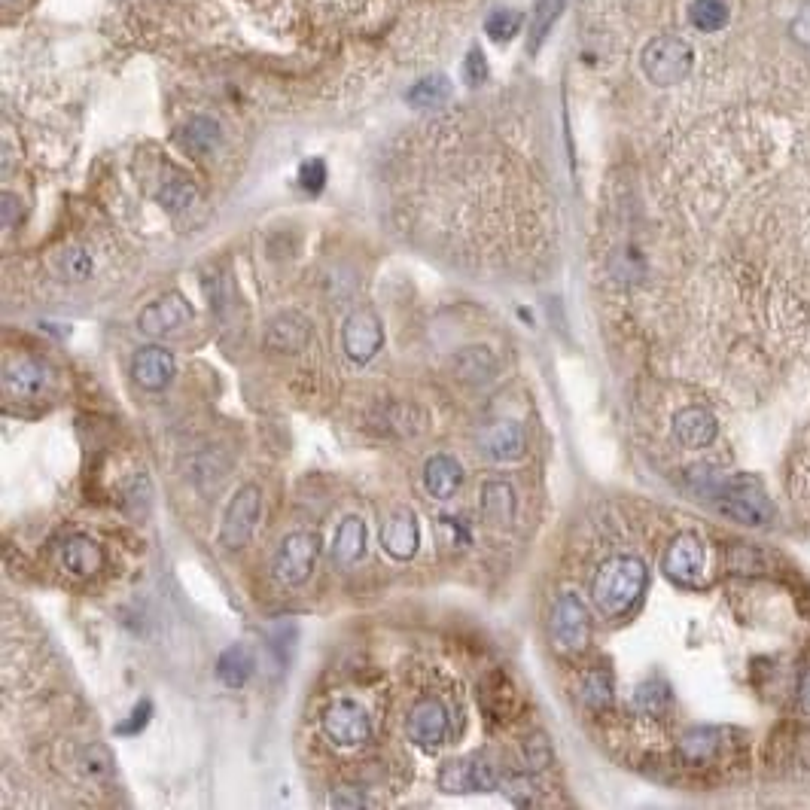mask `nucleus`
Segmentation results:
<instances>
[{"instance_id":"obj_1","label":"nucleus","mask_w":810,"mask_h":810,"mask_svg":"<svg viewBox=\"0 0 810 810\" xmlns=\"http://www.w3.org/2000/svg\"><path fill=\"white\" fill-rule=\"evenodd\" d=\"M646 579H649V573H646V564L640 558H634V555L606 558L591 579L594 606L610 619L625 616L640 600V594L646 591Z\"/></svg>"},{"instance_id":"obj_2","label":"nucleus","mask_w":810,"mask_h":810,"mask_svg":"<svg viewBox=\"0 0 810 810\" xmlns=\"http://www.w3.org/2000/svg\"><path fill=\"white\" fill-rule=\"evenodd\" d=\"M704 482L710 485V494L716 497L722 515L740 521V524H765L774 518V503L765 494L762 482L750 472H740V476H704Z\"/></svg>"},{"instance_id":"obj_3","label":"nucleus","mask_w":810,"mask_h":810,"mask_svg":"<svg viewBox=\"0 0 810 810\" xmlns=\"http://www.w3.org/2000/svg\"><path fill=\"white\" fill-rule=\"evenodd\" d=\"M640 67L649 83L667 89V86H677L683 83L692 67H695V52L686 40L673 37V34H661V37H652L640 55Z\"/></svg>"},{"instance_id":"obj_4","label":"nucleus","mask_w":810,"mask_h":810,"mask_svg":"<svg viewBox=\"0 0 810 810\" xmlns=\"http://www.w3.org/2000/svg\"><path fill=\"white\" fill-rule=\"evenodd\" d=\"M317 555H320V539L308 530H296L290 536H284V543L278 546L275 552V576L281 585L287 588H296V585H305L314 573V564H317Z\"/></svg>"},{"instance_id":"obj_5","label":"nucleus","mask_w":810,"mask_h":810,"mask_svg":"<svg viewBox=\"0 0 810 810\" xmlns=\"http://www.w3.org/2000/svg\"><path fill=\"white\" fill-rule=\"evenodd\" d=\"M320 728L335 747H360L372 737V719L354 698L332 701L320 716Z\"/></svg>"},{"instance_id":"obj_6","label":"nucleus","mask_w":810,"mask_h":810,"mask_svg":"<svg viewBox=\"0 0 810 810\" xmlns=\"http://www.w3.org/2000/svg\"><path fill=\"white\" fill-rule=\"evenodd\" d=\"M262 509V491L256 485H244L226 506L223 524H220V546L229 552H238L250 543Z\"/></svg>"},{"instance_id":"obj_7","label":"nucleus","mask_w":810,"mask_h":810,"mask_svg":"<svg viewBox=\"0 0 810 810\" xmlns=\"http://www.w3.org/2000/svg\"><path fill=\"white\" fill-rule=\"evenodd\" d=\"M549 634L552 643L561 652H582L591 637V619L585 603L576 594H561L552 606V619H549Z\"/></svg>"},{"instance_id":"obj_8","label":"nucleus","mask_w":810,"mask_h":810,"mask_svg":"<svg viewBox=\"0 0 810 810\" xmlns=\"http://www.w3.org/2000/svg\"><path fill=\"white\" fill-rule=\"evenodd\" d=\"M704 564H707L704 543L695 533H680L661 558V570L667 573V579H673L683 588L704 585Z\"/></svg>"},{"instance_id":"obj_9","label":"nucleus","mask_w":810,"mask_h":810,"mask_svg":"<svg viewBox=\"0 0 810 810\" xmlns=\"http://www.w3.org/2000/svg\"><path fill=\"white\" fill-rule=\"evenodd\" d=\"M500 786V774L488 759L469 756L454 759L442 765L439 771V789L448 795H472V792H494Z\"/></svg>"},{"instance_id":"obj_10","label":"nucleus","mask_w":810,"mask_h":810,"mask_svg":"<svg viewBox=\"0 0 810 810\" xmlns=\"http://www.w3.org/2000/svg\"><path fill=\"white\" fill-rule=\"evenodd\" d=\"M192 305L180 296V293H168L156 302H150L141 314H138V329L150 339H168V335L183 332L192 323Z\"/></svg>"},{"instance_id":"obj_11","label":"nucleus","mask_w":810,"mask_h":810,"mask_svg":"<svg viewBox=\"0 0 810 810\" xmlns=\"http://www.w3.org/2000/svg\"><path fill=\"white\" fill-rule=\"evenodd\" d=\"M405 731H409V740L421 750H436L445 744V737L451 731V719L448 710L439 698H421L415 701L409 722H405Z\"/></svg>"},{"instance_id":"obj_12","label":"nucleus","mask_w":810,"mask_h":810,"mask_svg":"<svg viewBox=\"0 0 810 810\" xmlns=\"http://www.w3.org/2000/svg\"><path fill=\"white\" fill-rule=\"evenodd\" d=\"M384 345L381 320L372 311H354L342 326V348L354 363H369Z\"/></svg>"},{"instance_id":"obj_13","label":"nucleus","mask_w":810,"mask_h":810,"mask_svg":"<svg viewBox=\"0 0 810 810\" xmlns=\"http://www.w3.org/2000/svg\"><path fill=\"white\" fill-rule=\"evenodd\" d=\"M52 384V372L37 357H13L4 366V396L7 399H37Z\"/></svg>"},{"instance_id":"obj_14","label":"nucleus","mask_w":810,"mask_h":810,"mask_svg":"<svg viewBox=\"0 0 810 810\" xmlns=\"http://www.w3.org/2000/svg\"><path fill=\"white\" fill-rule=\"evenodd\" d=\"M58 567L77 579H89L104 567V552L86 533H71L58 543Z\"/></svg>"},{"instance_id":"obj_15","label":"nucleus","mask_w":810,"mask_h":810,"mask_svg":"<svg viewBox=\"0 0 810 810\" xmlns=\"http://www.w3.org/2000/svg\"><path fill=\"white\" fill-rule=\"evenodd\" d=\"M381 546L390 558L396 561H409L415 558L418 546H421V527H418V518L415 512L409 509H396L384 527H381Z\"/></svg>"},{"instance_id":"obj_16","label":"nucleus","mask_w":810,"mask_h":810,"mask_svg":"<svg viewBox=\"0 0 810 810\" xmlns=\"http://www.w3.org/2000/svg\"><path fill=\"white\" fill-rule=\"evenodd\" d=\"M716 433H719L716 418L704 405H686V409H680L677 418H673V439L683 448H692V451L710 448Z\"/></svg>"},{"instance_id":"obj_17","label":"nucleus","mask_w":810,"mask_h":810,"mask_svg":"<svg viewBox=\"0 0 810 810\" xmlns=\"http://www.w3.org/2000/svg\"><path fill=\"white\" fill-rule=\"evenodd\" d=\"M131 375L138 381V387L150 390V393H159L171 384L174 378V357L168 348H159V345H147L141 348L138 354L131 357Z\"/></svg>"},{"instance_id":"obj_18","label":"nucleus","mask_w":810,"mask_h":810,"mask_svg":"<svg viewBox=\"0 0 810 810\" xmlns=\"http://www.w3.org/2000/svg\"><path fill=\"white\" fill-rule=\"evenodd\" d=\"M308 342H311V323L296 311L278 314L265 329V348L275 354H299L308 348Z\"/></svg>"},{"instance_id":"obj_19","label":"nucleus","mask_w":810,"mask_h":810,"mask_svg":"<svg viewBox=\"0 0 810 810\" xmlns=\"http://www.w3.org/2000/svg\"><path fill=\"white\" fill-rule=\"evenodd\" d=\"M482 451L497 463L521 460L527 451V433L518 421H497L482 436Z\"/></svg>"},{"instance_id":"obj_20","label":"nucleus","mask_w":810,"mask_h":810,"mask_svg":"<svg viewBox=\"0 0 810 810\" xmlns=\"http://www.w3.org/2000/svg\"><path fill=\"white\" fill-rule=\"evenodd\" d=\"M332 564L354 567L366 555V521L360 515H348L332 536Z\"/></svg>"},{"instance_id":"obj_21","label":"nucleus","mask_w":810,"mask_h":810,"mask_svg":"<svg viewBox=\"0 0 810 810\" xmlns=\"http://www.w3.org/2000/svg\"><path fill=\"white\" fill-rule=\"evenodd\" d=\"M463 485V469L451 454H436L424 466V488L436 500H451Z\"/></svg>"},{"instance_id":"obj_22","label":"nucleus","mask_w":810,"mask_h":810,"mask_svg":"<svg viewBox=\"0 0 810 810\" xmlns=\"http://www.w3.org/2000/svg\"><path fill=\"white\" fill-rule=\"evenodd\" d=\"M451 369L460 381L466 384H485L497 375L500 363L494 357L491 348L485 345H472V348H463L454 360H451Z\"/></svg>"},{"instance_id":"obj_23","label":"nucleus","mask_w":810,"mask_h":810,"mask_svg":"<svg viewBox=\"0 0 810 810\" xmlns=\"http://www.w3.org/2000/svg\"><path fill=\"white\" fill-rule=\"evenodd\" d=\"M722 737H725L722 728H710V725L689 728L683 734V740H680L683 762H689V765H710L719 756V750H722Z\"/></svg>"},{"instance_id":"obj_24","label":"nucleus","mask_w":810,"mask_h":810,"mask_svg":"<svg viewBox=\"0 0 810 810\" xmlns=\"http://www.w3.org/2000/svg\"><path fill=\"white\" fill-rule=\"evenodd\" d=\"M177 144L192 156H208L220 144V125L211 116H192L177 128Z\"/></svg>"},{"instance_id":"obj_25","label":"nucleus","mask_w":810,"mask_h":810,"mask_svg":"<svg viewBox=\"0 0 810 810\" xmlns=\"http://www.w3.org/2000/svg\"><path fill=\"white\" fill-rule=\"evenodd\" d=\"M253 670H256V658H253V652H250L244 643H232V646L223 649L220 658H217V677H220V683L229 686V689L247 686L250 677H253Z\"/></svg>"},{"instance_id":"obj_26","label":"nucleus","mask_w":810,"mask_h":810,"mask_svg":"<svg viewBox=\"0 0 810 810\" xmlns=\"http://www.w3.org/2000/svg\"><path fill=\"white\" fill-rule=\"evenodd\" d=\"M482 512L494 524H509L515 518V491L506 482H488L482 488Z\"/></svg>"},{"instance_id":"obj_27","label":"nucleus","mask_w":810,"mask_h":810,"mask_svg":"<svg viewBox=\"0 0 810 810\" xmlns=\"http://www.w3.org/2000/svg\"><path fill=\"white\" fill-rule=\"evenodd\" d=\"M405 98H409V104L418 107V110H433V107H442L451 98V83L442 74L424 77L409 89V95H405Z\"/></svg>"},{"instance_id":"obj_28","label":"nucleus","mask_w":810,"mask_h":810,"mask_svg":"<svg viewBox=\"0 0 810 810\" xmlns=\"http://www.w3.org/2000/svg\"><path fill=\"white\" fill-rule=\"evenodd\" d=\"M728 7L725 0H692L689 4V22L704 31V34H713V31H722L728 25Z\"/></svg>"},{"instance_id":"obj_29","label":"nucleus","mask_w":810,"mask_h":810,"mask_svg":"<svg viewBox=\"0 0 810 810\" xmlns=\"http://www.w3.org/2000/svg\"><path fill=\"white\" fill-rule=\"evenodd\" d=\"M195 198H198V192H195V186L186 180V177H171V180H165L162 183V189H159V205L168 211V214H183V211H189L192 205H195Z\"/></svg>"},{"instance_id":"obj_30","label":"nucleus","mask_w":810,"mask_h":810,"mask_svg":"<svg viewBox=\"0 0 810 810\" xmlns=\"http://www.w3.org/2000/svg\"><path fill=\"white\" fill-rule=\"evenodd\" d=\"M208 293H211V308L214 314L220 317L223 329L235 326V314L241 311V302H238V293H235V284L223 275V278H214V287L208 284Z\"/></svg>"},{"instance_id":"obj_31","label":"nucleus","mask_w":810,"mask_h":810,"mask_svg":"<svg viewBox=\"0 0 810 810\" xmlns=\"http://www.w3.org/2000/svg\"><path fill=\"white\" fill-rule=\"evenodd\" d=\"M582 704L588 710H603V707H610L613 704V680H610V673L606 670H591L585 673V680H582Z\"/></svg>"},{"instance_id":"obj_32","label":"nucleus","mask_w":810,"mask_h":810,"mask_svg":"<svg viewBox=\"0 0 810 810\" xmlns=\"http://www.w3.org/2000/svg\"><path fill=\"white\" fill-rule=\"evenodd\" d=\"M564 10V0H536V7H533V22H530V49L536 52L539 46H543V40L549 37L552 25L558 22Z\"/></svg>"},{"instance_id":"obj_33","label":"nucleus","mask_w":810,"mask_h":810,"mask_svg":"<svg viewBox=\"0 0 810 810\" xmlns=\"http://www.w3.org/2000/svg\"><path fill=\"white\" fill-rule=\"evenodd\" d=\"M58 272H61L64 281H77V284L80 281H89L92 272H95V259L83 247H67L58 256Z\"/></svg>"},{"instance_id":"obj_34","label":"nucleus","mask_w":810,"mask_h":810,"mask_svg":"<svg viewBox=\"0 0 810 810\" xmlns=\"http://www.w3.org/2000/svg\"><path fill=\"white\" fill-rule=\"evenodd\" d=\"M667 701H670V692H667V686L658 683V680L640 683L637 692H634V707H637V713H643V716H661L664 707H667Z\"/></svg>"},{"instance_id":"obj_35","label":"nucleus","mask_w":810,"mask_h":810,"mask_svg":"<svg viewBox=\"0 0 810 810\" xmlns=\"http://www.w3.org/2000/svg\"><path fill=\"white\" fill-rule=\"evenodd\" d=\"M524 25V16L518 10H497L488 22H485V31L494 43H509Z\"/></svg>"},{"instance_id":"obj_36","label":"nucleus","mask_w":810,"mask_h":810,"mask_svg":"<svg viewBox=\"0 0 810 810\" xmlns=\"http://www.w3.org/2000/svg\"><path fill=\"white\" fill-rule=\"evenodd\" d=\"M375 424H384V433H399V436L421 430V424L415 427V409H409V405H390L381 418H375Z\"/></svg>"},{"instance_id":"obj_37","label":"nucleus","mask_w":810,"mask_h":810,"mask_svg":"<svg viewBox=\"0 0 810 810\" xmlns=\"http://www.w3.org/2000/svg\"><path fill=\"white\" fill-rule=\"evenodd\" d=\"M463 80L476 89V86H482L485 80H488V58H485V52L479 49V46H472L469 52H466V58H463Z\"/></svg>"},{"instance_id":"obj_38","label":"nucleus","mask_w":810,"mask_h":810,"mask_svg":"<svg viewBox=\"0 0 810 810\" xmlns=\"http://www.w3.org/2000/svg\"><path fill=\"white\" fill-rule=\"evenodd\" d=\"M299 186L311 195H317L326 186V162L323 159H308L299 168Z\"/></svg>"},{"instance_id":"obj_39","label":"nucleus","mask_w":810,"mask_h":810,"mask_svg":"<svg viewBox=\"0 0 810 810\" xmlns=\"http://www.w3.org/2000/svg\"><path fill=\"white\" fill-rule=\"evenodd\" d=\"M506 795H509V801L512 804H518V807H530L536 798H533V783L527 780V777H509L506 780Z\"/></svg>"},{"instance_id":"obj_40","label":"nucleus","mask_w":810,"mask_h":810,"mask_svg":"<svg viewBox=\"0 0 810 810\" xmlns=\"http://www.w3.org/2000/svg\"><path fill=\"white\" fill-rule=\"evenodd\" d=\"M150 704H138L134 707V713H131V719L128 722H122V725H116V734H138L144 725H147V719H150Z\"/></svg>"},{"instance_id":"obj_41","label":"nucleus","mask_w":810,"mask_h":810,"mask_svg":"<svg viewBox=\"0 0 810 810\" xmlns=\"http://www.w3.org/2000/svg\"><path fill=\"white\" fill-rule=\"evenodd\" d=\"M329 804H332V807H363V804H369V801H366V795H363L360 789L345 786V789H339V792H332Z\"/></svg>"},{"instance_id":"obj_42","label":"nucleus","mask_w":810,"mask_h":810,"mask_svg":"<svg viewBox=\"0 0 810 810\" xmlns=\"http://www.w3.org/2000/svg\"><path fill=\"white\" fill-rule=\"evenodd\" d=\"M792 34H795V40L801 43V46H810V4L795 16V22H792Z\"/></svg>"},{"instance_id":"obj_43","label":"nucleus","mask_w":810,"mask_h":810,"mask_svg":"<svg viewBox=\"0 0 810 810\" xmlns=\"http://www.w3.org/2000/svg\"><path fill=\"white\" fill-rule=\"evenodd\" d=\"M16 223V195H4V226L10 229Z\"/></svg>"},{"instance_id":"obj_44","label":"nucleus","mask_w":810,"mask_h":810,"mask_svg":"<svg viewBox=\"0 0 810 810\" xmlns=\"http://www.w3.org/2000/svg\"><path fill=\"white\" fill-rule=\"evenodd\" d=\"M801 707L810 713V673H807V677L801 680Z\"/></svg>"}]
</instances>
